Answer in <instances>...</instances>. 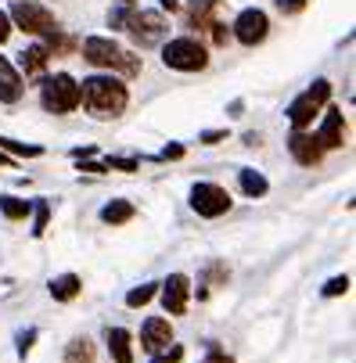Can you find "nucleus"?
Wrapping results in <instances>:
<instances>
[{
  "instance_id": "nucleus-31",
  "label": "nucleus",
  "mask_w": 356,
  "mask_h": 363,
  "mask_svg": "<svg viewBox=\"0 0 356 363\" xmlns=\"http://www.w3.org/2000/svg\"><path fill=\"white\" fill-rule=\"evenodd\" d=\"M180 356H184V349H180V345H173V349H169V352H166L162 359H151V363H177Z\"/></svg>"
},
{
  "instance_id": "nucleus-14",
  "label": "nucleus",
  "mask_w": 356,
  "mask_h": 363,
  "mask_svg": "<svg viewBox=\"0 0 356 363\" xmlns=\"http://www.w3.org/2000/svg\"><path fill=\"white\" fill-rule=\"evenodd\" d=\"M0 101H8V105L22 101V76L15 72L8 58H0Z\"/></svg>"
},
{
  "instance_id": "nucleus-6",
  "label": "nucleus",
  "mask_w": 356,
  "mask_h": 363,
  "mask_svg": "<svg viewBox=\"0 0 356 363\" xmlns=\"http://www.w3.org/2000/svg\"><path fill=\"white\" fill-rule=\"evenodd\" d=\"M8 18H15L18 29H26V33H33V36H47V33L58 29L55 15H50L43 4H33V0H15Z\"/></svg>"
},
{
  "instance_id": "nucleus-7",
  "label": "nucleus",
  "mask_w": 356,
  "mask_h": 363,
  "mask_svg": "<svg viewBox=\"0 0 356 363\" xmlns=\"http://www.w3.org/2000/svg\"><path fill=\"white\" fill-rule=\"evenodd\" d=\"M191 209H194L198 216H206V220L223 216V213L230 209V194H227V187H220V184H194V187H191Z\"/></svg>"
},
{
  "instance_id": "nucleus-37",
  "label": "nucleus",
  "mask_w": 356,
  "mask_h": 363,
  "mask_svg": "<svg viewBox=\"0 0 356 363\" xmlns=\"http://www.w3.org/2000/svg\"><path fill=\"white\" fill-rule=\"evenodd\" d=\"M162 8H166V11H177V8H180V0H162Z\"/></svg>"
},
{
  "instance_id": "nucleus-33",
  "label": "nucleus",
  "mask_w": 356,
  "mask_h": 363,
  "mask_svg": "<svg viewBox=\"0 0 356 363\" xmlns=\"http://www.w3.org/2000/svg\"><path fill=\"white\" fill-rule=\"evenodd\" d=\"M223 137H227V130H209V133H201V144H216Z\"/></svg>"
},
{
  "instance_id": "nucleus-22",
  "label": "nucleus",
  "mask_w": 356,
  "mask_h": 363,
  "mask_svg": "<svg viewBox=\"0 0 356 363\" xmlns=\"http://www.w3.org/2000/svg\"><path fill=\"white\" fill-rule=\"evenodd\" d=\"M0 213L8 220H26L33 213V201H22V198H11V194H0Z\"/></svg>"
},
{
  "instance_id": "nucleus-15",
  "label": "nucleus",
  "mask_w": 356,
  "mask_h": 363,
  "mask_svg": "<svg viewBox=\"0 0 356 363\" xmlns=\"http://www.w3.org/2000/svg\"><path fill=\"white\" fill-rule=\"evenodd\" d=\"M79 288H83V281H79L76 274H62V277H55V281L47 284L50 298H58V302H72V298L79 295Z\"/></svg>"
},
{
  "instance_id": "nucleus-26",
  "label": "nucleus",
  "mask_w": 356,
  "mask_h": 363,
  "mask_svg": "<svg viewBox=\"0 0 356 363\" xmlns=\"http://www.w3.org/2000/svg\"><path fill=\"white\" fill-rule=\"evenodd\" d=\"M345 291H349V277H331V281L321 288L324 298H335V295H345Z\"/></svg>"
},
{
  "instance_id": "nucleus-32",
  "label": "nucleus",
  "mask_w": 356,
  "mask_h": 363,
  "mask_svg": "<svg viewBox=\"0 0 356 363\" xmlns=\"http://www.w3.org/2000/svg\"><path fill=\"white\" fill-rule=\"evenodd\" d=\"M8 36H11V18H8L4 11H0V43H4Z\"/></svg>"
},
{
  "instance_id": "nucleus-18",
  "label": "nucleus",
  "mask_w": 356,
  "mask_h": 363,
  "mask_svg": "<svg viewBox=\"0 0 356 363\" xmlns=\"http://www.w3.org/2000/svg\"><path fill=\"white\" fill-rule=\"evenodd\" d=\"M47 58H50V50H47V47H29V50H22V55H18L26 76H33V79L47 72Z\"/></svg>"
},
{
  "instance_id": "nucleus-3",
  "label": "nucleus",
  "mask_w": 356,
  "mask_h": 363,
  "mask_svg": "<svg viewBox=\"0 0 356 363\" xmlns=\"http://www.w3.org/2000/svg\"><path fill=\"white\" fill-rule=\"evenodd\" d=\"M43 108L55 112V116H65V112H76L79 108V83L69 76V72H58L43 83Z\"/></svg>"
},
{
  "instance_id": "nucleus-10",
  "label": "nucleus",
  "mask_w": 356,
  "mask_h": 363,
  "mask_svg": "<svg viewBox=\"0 0 356 363\" xmlns=\"http://www.w3.org/2000/svg\"><path fill=\"white\" fill-rule=\"evenodd\" d=\"M288 151H291V159H295L299 166H317V162H321V155H324V147L317 144V137L306 133V130H295V133H291Z\"/></svg>"
},
{
  "instance_id": "nucleus-8",
  "label": "nucleus",
  "mask_w": 356,
  "mask_h": 363,
  "mask_svg": "<svg viewBox=\"0 0 356 363\" xmlns=\"http://www.w3.org/2000/svg\"><path fill=\"white\" fill-rule=\"evenodd\" d=\"M123 55H126V50L116 40H109V36H87L83 40V58L90 65H97V69H119Z\"/></svg>"
},
{
  "instance_id": "nucleus-28",
  "label": "nucleus",
  "mask_w": 356,
  "mask_h": 363,
  "mask_svg": "<svg viewBox=\"0 0 356 363\" xmlns=\"http://www.w3.org/2000/svg\"><path fill=\"white\" fill-rule=\"evenodd\" d=\"M36 335H40L36 328H29V331H22V335H18V356H29V349H33Z\"/></svg>"
},
{
  "instance_id": "nucleus-30",
  "label": "nucleus",
  "mask_w": 356,
  "mask_h": 363,
  "mask_svg": "<svg viewBox=\"0 0 356 363\" xmlns=\"http://www.w3.org/2000/svg\"><path fill=\"white\" fill-rule=\"evenodd\" d=\"M105 166H112V169H126V173H133V169H137V162H133V159H109Z\"/></svg>"
},
{
  "instance_id": "nucleus-20",
  "label": "nucleus",
  "mask_w": 356,
  "mask_h": 363,
  "mask_svg": "<svg viewBox=\"0 0 356 363\" xmlns=\"http://www.w3.org/2000/svg\"><path fill=\"white\" fill-rule=\"evenodd\" d=\"M213 15H216V0H194V4H191V26L194 29H206L209 33L213 22H216Z\"/></svg>"
},
{
  "instance_id": "nucleus-4",
  "label": "nucleus",
  "mask_w": 356,
  "mask_h": 363,
  "mask_svg": "<svg viewBox=\"0 0 356 363\" xmlns=\"http://www.w3.org/2000/svg\"><path fill=\"white\" fill-rule=\"evenodd\" d=\"M123 29H130V36H133L140 47H159V43L166 40V33H169V22H166L162 11H137V8H133V15L126 18Z\"/></svg>"
},
{
  "instance_id": "nucleus-27",
  "label": "nucleus",
  "mask_w": 356,
  "mask_h": 363,
  "mask_svg": "<svg viewBox=\"0 0 356 363\" xmlns=\"http://www.w3.org/2000/svg\"><path fill=\"white\" fill-rule=\"evenodd\" d=\"M47 220H50V205L47 201H36V223H33V238H40L47 230Z\"/></svg>"
},
{
  "instance_id": "nucleus-29",
  "label": "nucleus",
  "mask_w": 356,
  "mask_h": 363,
  "mask_svg": "<svg viewBox=\"0 0 356 363\" xmlns=\"http://www.w3.org/2000/svg\"><path fill=\"white\" fill-rule=\"evenodd\" d=\"M277 8H281L284 15H299L302 8H306V0H277Z\"/></svg>"
},
{
  "instance_id": "nucleus-24",
  "label": "nucleus",
  "mask_w": 356,
  "mask_h": 363,
  "mask_svg": "<svg viewBox=\"0 0 356 363\" xmlns=\"http://www.w3.org/2000/svg\"><path fill=\"white\" fill-rule=\"evenodd\" d=\"M155 288H159V284H140V288H133V291L126 295V306H130V309H137V306H148L151 298H155Z\"/></svg>"
},
{
  "instance_id": "nucleus-12",
  "label": "nucleus",
  "mask_w": 356,
  "mask_h": 363,
  "mask_svg": "<svg viewBox=\"0 0 356 363\" xmlns=\"http://www.w3.org/2000/svg\"><path fill=\"white\" fill-rule=\"evenodd\" d=\"M342 133H345V119H342V108H328L321 130L313 133L321 147H342Z\"/></svg>"
},
{
  "instance_id": "nucleus-36",
  "label": "nucleus",
  "mask_w": 356,
  "mask_h": 363,
  "mask_svg": "<svg viewBox=\"0 0 356 363\" xmlns=\"http://www.w3.org/2000/svg\"><path fill=\"white\" fill-rule=\"evenodd\" d=\"M180 155H184V147H180V144H173V147H166V151H162V159H180Z\"/></svg>"
},
{
  "instance_id": "nucleus-11",
  "label": "nucleus",
  "mask_w": 356,
  "mask_h": 363,
  "mask_svg": "<svg viewBox=\"0 0 356 363\" xmlns=\"http://www.w3.org/2000/svg\"><path fill=\"white\" fill-rule=\"evenodd\" d=\"M187 295H191V281L184 274H173L166 284H162V306H166V313L180 317L184 309H187Z\"/></svg>"
},
{
  "instance_id": "nucleus-17",
  "label": "nucleus",
  "mask_w": 356,
  "mask_h": 363,
  "mask_svg": "<svg viewBox=\"0 0 356 363\" xmlns=\"http://www.w3.org/2000/svg\"><path fill=\"white\" fill-rule=\"evenodd\" d=\"M109 352L116 363H133V349H130V331L123 328H109Z\"/></svg>"
},
{
  "instance_id": "nucleus-5",
  "label": "nucleus",
  "mask_w": 356,
  "mask_h": 363,
  "mask_svg": "<svg viewBox=\"0 0 356 363\" xmlns=\"http://www.w3.org/2000/svg\"><path fill=\"white\" fill-rule=\"evenodd\" d=\"M328 97H331V83H328V79H317L306 94L295 97L291 105H288V119H291V126H295V130H306V126L313 123L317 108L324 105Z\"/></svg>"
},
{
  "instance_id": "nucleus-1",
  "label": "nucleus",
  "mask_w": 356,
  "mask_h": 363,
  "mask_svg": "<svg viewBox=\"0 0 356 363\" xmlns=\"http://www.w3.org/2000/svg\"><path fill=\"white\" fill-rule=\"evenodd\" d=\"M126 101H130L126 86L119 79H112V76H90L79 86V105L94 119H116V116H123Z\"/></svg>"
},
{
  "instance_id": "nucleus-13",
  "label": "nucleus",
  "mask_w": 356,
  "mask_h": 363,
  "mask_svg": "<svg viewBox=\"0 0 356 363\" xmlns=\"http://www.w3.org/2000/svg\"><path fill=\"white\" fill-rule=\"evenodd\" d=\"M169 320H162V317H151V320H144V328H140V342H144V349H162V345H169Z\"/></svg>"
},
{
  "instance_id": "nucleus-9",
  "label": "nucleus",
  "mask_w": 356,
  "mask_h": 363,
  "mask_svg": "<svg viewBox=\"0 0 356 363\" xmlns=\"http://www.w3.org/2000/svg\"><path fill=\"white\" fill-rule=\"evenodd\" d=\"M267 29H270V22H267V15H263L260 8H248V11H241V15L234 18V36H238L245 47L263 43V40H267Z\"/></svg>"
},
{
  "instance_id": "nucleus-34",
  "label": "nucleus",
  "mask_w": 356,
  "mask_h": 363,
  "mask_svg": "<svg viewBox=\"0 0 356 363\" xmlns=\"http://www.w3.org/2000/svg\"><path fill=\"white\" fill-rule=\"evenodd\" d=\"M206 363H234V359H230V356H227V352H220V349H213V352H209V359H206Z\"/></svg>"
},
{
  "instance_id": "nucleus-19",
  "label": "nucleus",
  "mask_w": 356,
  "mask_h": 363,
  "mask_svg": "<svg viewBox=\"0 0 356 363\" xmlns=\"http://www.w3.org/2000/svg\"><path fill=\"white\" fill-rule=\"evenodd\" d=\"M94 356H97V349H94V342L87 335H76L65 345V363H94Z\"/></svg>"
},
{
  "instance_id": "nucleus-21",
  "label": "nucleus",
  "mask_w": 356,
  "mask_h": 363,
  "mask_svg": "<svg viewBox=\"0 0 356 363\" xmlns=\"http://www.w3.org/2000/svg\"><path fill=\"white\" fill-rule=\"evenodd\" d=\"M238 180H241V191H245L248 198H263V194H267V187H270V184H267V177H263V173H256V169H241V177H238Z\"/></svg>"
},
{
  "instance_id": "nucleus-38",
  "label": "nucleus",
  "mask_w": 356,
  "mask_h": 363,
  "mask_svg": "<svg viewBox=\"0 0 356 363\" xmlns=\"http://www.w3.org/2000/svg\"><path fill=\"white\" fill-rule=\"evenodd\" d=\"M8 162H11V159H8V155H0V166H8Z\"/></svg>"
},
{
  "instance_id": "nucleus-16",
  "label": "nucleus",
  "mask_w": 356,
  "mask_h": 363,
  "mask_svg": "<svg viewBox=\"0 0 356 363\" xmlns=\"http://www.w3.org/2000/svg\"><path fill=\"white\" fill-rule=\"evenodd\" d=\"M133 201H123V198H116V201H109L105 209H101V223H109V227H119V223H130L133 220Z\"/></svg>"
},
{
  "instance_id": "nucleus-23",
  "label": "nucleus",
  "mask_w": 356,
  "mask_h": 363,
  "mask_svg": "<svg viewBox=\"0 0 356 363\" xmlns=\"http://www.w3.org/2000/svg\"><path fill=\"white\" fill-rule=\"evenodd\" d=\"M0 147L11 151V155H26V159H36V155H43L40 144H18V140H11V137H0Z\"/></svg>"
},
{
  "instance_id": "nucleus-25",
  "label": "nucleus",
  "mask_w": 356,
  "mask_h": 363,
  "mask_svg": "<svg viewBox=\"0 0 356 363\" xmlns=\"http://www.w3.org/2000/svg\"><path fill=\"white\" fill-rule=\"evenodd\" d=\"M130 15H133V0H119V8L109 15V26H112V29H123Z\"/></svg>"
},
{
  "instance_id": "nucleus-2",
  "label": "nucleus",
  "mask_w": 356,
  "mask_h": 363,
  "mask_svg": "<svg viewBox=\"0 0 356 363\" xmlns=\"http://www.w3.org/2000/svg\"><path fill=\"white\" fill-rule=\"evenodd\" d=\"M162 62H166V69H177V72H201L209 65V55L198 40L180 36V40H169L162 47Z\"/></svg>"
},
{
  "instance_id": "nucleus-35",
  "label": "nucleus",
  "mask_w": 356,
  "mask_h": 363,
  "mask_svg": "<svg viewBox=\"0 0 356 363\" xmlns=\"http://www.w3.org/2000/svg\"><path fill=\"white\" fill-rule=\"evenodd\" d=\"M79 162H83V159H79ZM105 169H109L105 162H83V173H105Z\"/></svg>"
}]
</instances>
